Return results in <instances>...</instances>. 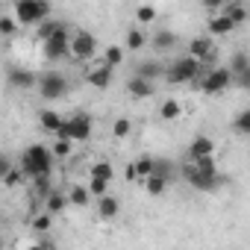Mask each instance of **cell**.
<instances>
[{
    "label": "cell",
    "instance_id": "15",
    "mask_svg": "<svg viewBox=\"0 0 250 250\" xmlns=\"http://www.w3.org/2000/svg\"><path fill=\"white\" fill-rule=\"evenodd\" d=\"M118 212H121V200L115 197V194H100L97 197V215L103 218V221H112V218H118Z\"/></svg>",
    "mask_w": 250,
    "mask_h": 250
},
{
    "label": "cell",
    "instance_id": "41",
    "mask_svg": "<svg viewBox=\"0 0 250 250\" xmlns=\"http://www.w3.org/2000/svg\"><path fill=\"white\" fill-rule=\"evenodd\" d=\"M21 180H24V171H21V165H18V168H12V165H9V171L3 174V186H9V188H12V186H18Z\"/></svg>",
    "mask_w": 250,
    "mask_h": 250
},
{
    "label": "cell",
    "instance_id": "20",
    "mask_svg": "<svg viewBox=\"0 0 250 250\" xmlns=\"http://www.w3.org/2000/svg\"><path fill=\"white\" fill-rule=\"evenodd\" d=\"M59 124H62V115H59L56 109H42V112H39V127H42L44 133H53V136H56Z\"/></svg>",
    "mask_w": 250,
    "mask_h": 250
},
{
    "label": "cell",
    "instance_id": "3",
    "mask_svg": "<svg viewBox=\"0 0 250 250\" xmlns=\"http://www.w3.org/2000/svg\"><path fill=\"white\" fill-rule=\"evenodd\" d=\"M12 12H15L12 18L21 27H36L39 21H44L50 15V3H47V0H15Z\"/></svg>",
    "mask_w": 250,
    "mask_h": 250
},
{
    "label": "cell",
    "instance_id": "10",
    "mask_svg": "<svg viewBox=\"0 0 250 250\" xmlns=\"http://www.w3.org/2000/svg\"><path fill=\"white\" fill-rule=\"evenodd\" d=\"M36 80H39V74L36 71H27V68H9L6 71V83L12 88H21V91L36 88Z\"/></svg>",
    "mask_w": 250,
    "mask_h": 250
},
{
    "label": "cell",
    "instance_id": "8",
    "mask_svg": "<svg viewBox=\"0 0 250 250\" xmlns=\"http://www.w3.org/2000/svg\"><path fill=\"white\" fill-rule=\"evenodd\" d=\"M42 50H44V56H47L50 62H59V59L71 56V33L65 30V24H62L50 39L42 42Z\"/></svg>",
    "mask_w": 250,
    "mask_h": 250
},
{
    "label": "cell",
    "instance_id": "22",
    "mask_svg": "<svg viewBox=\"0 0 250 250\" xmlns=\"http://www.w3.org/2000/svg\"><path fill=\"white\" fill-rule=\"evenodd\" d=\"M153 171H156L159 177H165L168 183H174V180L180 177V165L171 162V159H156V156H153Z\"/></svg>",
    "mask_w": 250,
    "mask_h": 250
},
{
    "label": "cell",
    "instance_id": "18",
    "mask_svg": "<svg viewBox=\"0 0 250 250\" xmlns=\"http://www.w3.org/2000/svg\"><path fill=\"white\" fill-rule=\"evenodd\" d=\"M232 30H235V24L224 12H212V18H209V36H229Z\"/></svg>",
    "mask_w": 250,
    "mask_h": 250
},
{
    "label": "cell",
    "instance_id": "11",
    "mask_svg": "<svg viewBox=\"0 0 250 250\" xmlns=\"http://www.w3.org/2000/svg\"><path fill=\"white\" fill-rule=\"evenodd\" d=\"M188 56H194V59H200V62H212L215 59V44H212V39L209 36H197V39H191L188 42Z\"/></svg>",
    "mask_w": 250,
    "mask_h": 250
},
{
    "label": "cell",
    "instance_id": "37",
    "mask_svg": "<svg viewBox=\"0 0 250 250\" xmlns=\"http://www.w3.org/2000/svg\"><path fill=\"white\" fill-rule=\"evenodd\" d=\"M50 153H53V159H65V156H71V139H59V136H56V145L50 147Z\"/></svg>",
    "mask_w": 250,
    "mask_h": 250
},
{
    "label": "cell",
    "instance_id": "16",
    "mask_svg": "<svg viewBox=\"0 0 250 250\" xmlns=\"http://www.w3.org/2000/svg\"><path fill=\"white\" fill-rule=\"evenodd\" d=\"M209 153H215V142L209 139V136H194L191 139V145H188V153H186V159H197V156H209Z\"/></svg>",
    "mask_w": 250,
    "mask_h": 250
},
{
    "label": "cell",
    "instance_id": "6",
    "mask_svg": "<svg viewBox=\"0 0 250 250\" xmlns=\"http://www.w3.org/2000/svg\"><path fill=\"white\" fill-rule=\"evenodd\" d=\"M36 88L44 100H62L68 94V77L62 71H44V74H39Z\"/></svg>",
    "mask_w": 250,
    "mask_h": 250
},
{
    "label": "cell",
    "instance_id": "19",
    "mask_svg": "<svg viewBox=\"0 0 250 250\" xmlns=\"http://www.w3.org/2000/svg\"><path fill=\"white\" fill-rule=\"evenodd\" d=\"M136 74H139V77H145V80H150V83H156V80L165 74V65H162V62H156V59H145V62H139Z\"/></svg>",
    "mask_w": 250,
    "mask_h": 250
},
{
    "label": "cell",
    "instance_id": "36",
    "mask_svg": "<svg viewBox=\"0 0 250 250\" xmlns=\"http://www.w3.org/2000/svg\"><path fill=\"white\" fill-rule=\"evenodd\" d=\"M109 183L112 180H100V177H88V191H91V197H100V194H106L109 191Z\"/></svg>",
    "mask_w": 250,
    "mask_h": 250
},
{
    "label": "cell",
    "instance_id": "32",
    "mask_svg": "<svg viewBox=\"0 0 250 250\" xmlns=\"http://www.w3.org/2000/svg\"><path fill=\"white\" fill-rule=\"evenodd\" d=\"M88 177H100V180H112V177H115V168H112V162H94V165L88 168Z\"/></svg>",
    "mask_w": 250,
    "mask_h": 250
},
{
    "label": "cell",
    "instance_id": "33",
    "mask_svg": "<svg viewBox=\"0 0 250 250\" xmlns=\"http://www.w3.org/2000/svg\"><path fill=\"white\" fill-rule=\"evenodd\" d=\"M130 133H133V121H130V118H118V121L112 124V136H115V139H127Z\"/></svg>",
    "mask_w": 250,
    "mask_h": 250
},
{
    "label": "cell",
    "instance_id": "5",
    "mask_svg": "<svg viewBox=\"0 0 250 250\" xmlns=\"http://www.w3.org/2000/svg\"><path fill=\"white\" fill-rule=\"evenodd\" d=\"M194 88H200L203 94H221V91L232 88V74H229V68H209L206 65Z\"/></svg>",
    "mask_w": 250,
    "mask_h": 250
},
{
    "label": "cell",
    "instance_id": "35",
    "mask_svg": "<svg viewBox=\"0 0 250 250\" xmlns=\"http://www.w3.org/2000/svg\"><path fill=\"white\" fill-rule=\"evenodd\" d=\"M145 44H147V33L145 30H130L127 33V47L130 50H142Z\"/></svg>",
    "mask_w": 250,
    "mask_h": 250
},
{
    "label": "cell",
    "instance_id": "14",
    "mask_svg": "<svg viewBox=\"0 0 250 250\" xmlns=\"http://www.w3.org/2000/svg\"><path fill=\"white\" fill-rule=\"evenodd\" d=\"M147 42L153 44V50H156V53H168V50H174V47H177L180 36H177L174 30H156L153 36H147Z\"/></svg>",
    "mask_w": 250,
    "mask_h": 250
},
{
    "label": "cell",
    "instance_id": "28",
    "mask_svg": "<svg viewBox=\"0 0 250 250\" xmlns=\"http://www.w3.org/2000/svg\"><path fill=\"white\" fill-rule=\"evenodd\" d=\"M33 180V191H36V197L42 200L50 188H53V180H50V174H36V177H30Z\"/></svg>",
    "mask_w": 250,
    "mask_h": 250
},
{
    "label": "cell",
    "instance_id": "26",
    "mask_svg": "<svg viewBox=\"0 0 250 250\" xmlns=\"http://www.w3.org/2000/svg\"><path fill=\"white\" fill-rule=\"evenodd\" d=\"M227 68H229V74H241V71H250V56H247L244 50H238V53H232V56H229Z\"/></svg>",
    "mask_w": 250,
    "mask_h": 250
},
{
    "label": "cell",
    "instance_id": "13",
    "mask_svg": "<svg viewBox=\"0 0 250 250\" xmlns=\"http://www.w3.org/2000/svg\"><path fill=\"white\" fill-rule=\"evenodd\" d=\"M127 91H130V97H136V100H147V97H153L156 83H150V80H145V77L133 74V77L127 80Z\"/></svg>",
    "mask_w": 250,
    "mask_h": 250
},
{
    "label": "cell",
    "instance_id": "17",
    "mask_svg": "<svg viewBox=\"0 0 250 250\" xmlns=\"http://www.w3.org/2000/svg\"><path fill=\"white\" fill-rule=\"evenodd\" d=\"M42 203H44V209H47L50 215H59V212L68 209V197H65V191H56V188H50V191L42 197Z\"/></svg>",
    "mask_w": 250,
    "mask_h": 250
},
{
    "label": "cell",
    "instance_id": "39",
    "mask_svg": "<svg viewBox=\"0 0 250 250\" xmlns=\"http://www.w3.org/2000/svg\"><path fill=\"white\" fill-rule=\"evenodd\" d=\"M136 18H139V24H153V21H156V9H153L150 3H142V6L136 9Z\"/></svg>",
    "mask_w": 250,
    "mask_h": 250
},
{
    "label": "cell",
    "instance_id": "42",
    "mask_svg": "<svg viewBox=\"0 0 250 250\" xmlns=\"http://www.w3.org/2000/svg\"><path fill=\"white\" fill-rule=\"evenodd\" d=\"M232 88H250V71L232 74Z\"/></svg>",
    "mask_w": 250,
    "mask_h": 250
},
{
    "label": "cell",
    "instance_id": "38",
    "mask_svg": "<svg viewBox=\"0 0 250 250\" xmlns=\"http://www.w3.org/2000/svg\"><path fill=\"white\" fill-rule=\"evenodd\" d=\"M50 227H53V215H50L47 209H44L42 215H36V218H33V229H36V232H47Z\"/></svg>",
    "mask_w": 250,
    "mask_h": 250
},
{
    "label": "cell",
    "instance_id": "21",
    "mask_svg": "<svg viewBox=\"0 0 250 250\" xmlns=\"http://www.w3.org/2000/svg\"><path fill=\"white\" fill-rule=\"evenodd\" d=\"M65 197H68V206H80V209H85L91 203V191L85 186H71L65 191Z\"/></svg>",
    "mask_w": 250,
    "mask_h": 250
},
{
    "label": "cell",
    "instance_id": "27",
    "mask_svg": "<svg viewBox=\"0 0 250 250\" xmlns=\"http://www.w3.org/2000/svg\"><path fill=\"white\" fill-rule=\"evenodd\" d=\"M103 65H109V68H118V65H124V47H118V44H109V47L103 50Z\"/></svg>",
    "mask_w": 250,
    "mask_h": 250
},
{
    "label": "cell",
    "instance_id": "45",
    "mask_svg": "<svg viewBox=\"0 0 250 250\" xmlns=\"http://www.w3.org/2000/svg\"><path fill=\"white\" fill-rule=\"evenodd\" d=\"M9 165H12V162H9V159H6L3 153H0V180H3V174L9 171Z\"/></svg>",
    "mask_w": 250,
    "mask_h": 250
},
{
    "label": "cell",
    "instance_id": "30",
    "mask_svg": "<svg viewBox=\"0 0 250 250\" xmlns=\"http://www.w3.org/2000/svg\"><path fill=\"white\" fill-rule=\"evenodd\" d=\"M59 27H62V24H59V21H50V18L39 21V24H36V39H39V42H44V39H50Z\"/></svg>",
    "mask_w": 250,
    "mask_h": 250
},
{
    "label": "cell",
    "instance_id": "43",
    "mask_svg": "<svg viewBox=\"0 0 250 250\" xmlns=\"http://www.w3.org/2000/svg\"><path fill=\"white\" fill-rule=\"evenodd\" d=\"M224 3H227V0H200V6H203L206 12H221Z\"/></svg>",
    "mask_w": 250,
    "mask_h": 250
},
{
    "label": "cell",
    "instance_id": "40",
    "mask_svg": "<svg viewBox=\"0 0 250 250\" xmlns=\"http://www.w3.org/2000/svg\"><path fill=\"white\" fill-rule=\"evenodd\" d=\"M197 171H218L215 168V153H209V156H197V159H188Z\"/></svg>",
    "mask_w": 250,
    "mask_h": 250
},
{
    "label": "cell",
    "instance_id": "2",
    "mask_svg": "<svg viewBox=\"0 0 250 250\" xmlns=\"http://www.w3.org/2000/svg\"><path fill=\"white\" fill-rule=\"evenodd\" d=\"M203 62L200 59H194V56H180L162 77H168V83H174V85H183V83H197L200 80V74H203Z\"/></svg>",
    "mask_w": 250,
    "mask_h": 250
},
{
    "label": "cell",
    "instance_id": "25",
    "mask_svg": "<svg viewBox=\"0 0 250 250\" xmlns=\"http://www.w3.org/2000/svg\"><path fill=\"white\" fill-rule=\"evenodd\" d=\"M142 183H145V188H147V194H153V197H159V194H162V191L168 188V180H165V177H159L156 171H153L150 177H145Z\"/></svg>",
    "mask_w": 250,
    "mask_h": 250
},
{
    "label": "cell",
    "instance_id": "46",
    "mask_svg": "<svg viewBox=\"0 0 250 250\" xmlns=\"http://www.w3.org/2000/svg\"><path fill=\"white\" fill-rule=\"evenodd\" d=\"M0 247H3V238H0Z\"/></svg>",
    "mask_w": 250,
    "mask_h": 250
},
{
    "label": "cell",
    "instance_id": "12",
    "mask_svg": "<svg viewBox=\"0 0 250 250\" xmlns=\"http://www.w3.org/2000/svg\"><path fill=\"white\" fill-rule=\"evenodd\" d=\"M112 71H115V68H109V65H94V68L85 71V83L94 85L97 91H103V88L112 85Z\"/></svg>",
    "mask_w": 250,
    "mask_h": 250
},
{
    "label": "cell",
    "instance_id": "23",
    "mask_svg": "<svg viewBox=\"0 0 250 250\" xmlns=\"http://www.w3.org/2000/svg\"><path fill=\"white\" fill-rule=\"evenodd\" d=\"M221 12H224V15H227V18H229V21H232L235 27L247 21V6H244V3H229V0H227Z\"/></svg>",
    "mask_w": 250,
    "mask_h": 250
},
{
    "label": "cell",
    "instance_id": "1",
    "mask_svg": "<svg viewBox=\"0 0 250 250\" xmlns=\"http://www.w3.org/2000/svg\"><path fill=\"white\" fill-rule=\"evenodd\" d=\"M53 168V153L44 145H30L21 153V171L24 177H36V174H50Z\"/></svg>",
    "mask_w": 250,
    "mask_h": 250
},
{
    "label": "cell",
    "instance_id": "24",
    "mask_svg": "<svg viewBox=\"0 0 250 250\" xmlns=\"http://www.w3.org/2000/svg\"><path fill=\"white\" fill-rule=\"evenodd\" d=\"M180 112H183V106H180V100H174V97L162 100V106H159V118H162V121H177Z\"/></svg>",
    "mask_w": 250,
    "mask_h": 250
},
{
    "label": "cell",
    "instance_id": "9",
    "mask_svg": "<svg viewBox=\"0 0 250 250\" xmlns=\"http://www.w3.org/2000/svg\"><path fill=\"white\" fill-rule=\"evenodd\" d=\"M94 53H97V39H94L91 33L80 30V33L71 36V59H77V62H91Z\"/></svg>",
    "mask_w": 250,
    "mask_h": 250
},
{
    "label": "cell",
    "instance_id": "7",
    "mask_svg": "<svg viewBox=\"0 0 250 250\" xmlns=\"http://www.w3.org/2000/svg\"><path fill=\"white\" fill-rule=\"evenodd\" d=\"M56 136H59V139H71V142H88V139H91V118H88V115L62 118Z\"/></svg>",
    "mask_w": 250,
    "mask_h": 250
},
{
    "label": "cell",
    "instance_id": "34",
    "mask_svg": "<svg viewBox=\"0 0 250 250\" xmlns=\"http://www.w3.org/2000/svg\"><path fill=\"white\" fill-rule=\"evenodd\" d=\"M0 36H6V39L18 36V21L12 15H0Z\"/></svg>",
    "mask_w": 250,
    "mask_h": 250
},
{
    "label": "cell",
    "instance_id": "31",
    "mask_svg": "<svg viewBox=\"0 0 250 250\" xmlns=\"http://www.w3.org/2000/svg\"><path fill=\"white\" fill-rule=\"evenodd\" d=\"M133 168H136V174H139V183H142L145 177H150V174H153V156H139V159L133 162Z\"/></svg>",
    "mask_w": 250,
    "mask_h": 250
},
{
    "label": "cell",
    "instance_id": "29",
    "mask_svg": "<svg viewBox=\"0 0 250 250\" xmlns=\"http://www.w3.org/2000/svg\"><path fill=\"white\" fill-rule=\"evenodd\" d=\"M232 130H235V136H247L250 133V109H241L238 115H235V121H232Z\"/></svg>",
    "mask_w": 250,
    "mask_h": 250
},
{
    "label": "cell",
    "instance_id": "44",
    "mask_svg": "<svg viewBox=\"0 0 250 250\" xmlns=\"http://www.w3.org/2000/svg\"><path fill=\"white\" fill-rule=\"evenodd\" d=\"M124 180H127V183H139V174H136L133 165H127V171H124Z\"/></svg>",
    "mask_w": 250,
    "mask_h": 250
},
{
    "label": "cell",
    "instance_id": "4",
    "mask_svg": "<svg viewBox=\"0 0 250 250\" xmlns=\"http://www.w3.org/2000/svg\"><path fill=\"white\" fill-rule=\"evenodd\" d=\"M180 177L194 188V191H215V188H221V174L218 171H197L191 162H186V165H180Z\"/></svg>",
    "mask_w": 250,
    "mask_h": 250
}]
</instances>
